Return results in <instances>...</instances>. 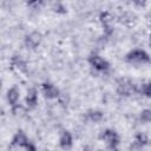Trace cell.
Listing matches in <instances>:
<instances>
[{"mask_svg": "<svg viewBox=\"0 0 151 151\" xmlns=\"http://www.w3.org/2000/svg\"><path fill=\"white\" fill-rule=\"evenodd\" d=\"M25 149H26V151H37V150H35V146H34L32 143H28V144L25 146Z\"/></svg>", "mask_w": 151, "mask_h": 151, "instance_id": "cell-14", "label": "cell"}, {"mask_svg": "<svg viewBox=\"0 0 151 151\" xmlns=\"http://www.w3.org/2000/svg\"><path fill=\"white\" fill-rule=\"evenodd\" d=\"M37 100H38V92L35 88H29L27 91V96H26V104L28 106H34L37 104Z\"/></svg>", "mask_w": 151, "mask_h": 151, "instance_id": "cell-9", "label": "cell"}, {"mask_svg": "<svg viewBox=\"0 0 151 151\" xmlns=\"http://www.w3.org/2000/svg\"><path fill=\"white\" fill-rule=\"evenodd\" d=\"M28 139L26 137V134L24 132H18L15 133V136L13 137V140H12V144L18 146V147H25L27 144H28Z\"/></svg>", "mask_w": 151, "mask_h": 151, "instance_id": "cell-5", "label": "cell"}, {"mask_svg": "<svg viewBox=\"0 0 151 151\" xmlns=\"http://www.w3.org/2000/svg\"><path fill=\"white\" fill-rule=\"evenodd\" d=\"M150 41H151V37H150Z\"/></svg>", "mask_w": 151, "mask_h": 151, "instance_id": "cell-15", "label": "cell"}, {"mask_svg": "<svg viewBox=\"0 0 151 151\" xmlns=\"http://www.w3.org/2000/svg\"><path fill=\"white\" fill-rule=\"evenodd\" d=\"M127 60L133 64H145L150 61V58L143 50H133L127 54Z\"/></svg>", "mask_w": 151, "mask_h": 151, "instance_id": "cell-1", "label": "cell"}, {"mask_svg": "<svg viewBox=\"0 0 151 151\" xmlns=\"http://www.w3.org/2000/svg\"><path fill=\"white\" fill-rule=\"evenodd\" d=\"M88 117H90V119L93 120V122H99V120H101V118H103V113H101L100 111H90Z\"/></svg>", "mask_w": 151, "mask_h": 151, "instance_id": "cell-12", "label": "cell"}, {"mask_svg": "<svg viewBox=\"0 0 151 151\" xmlns=\"http://www.w3.org/2000/svg\"><path fill=\"white\" fill-rule=\"evenodd\" d=\"M59 144L63 149H68L72 145V136L67 131H63L59 138Z\"/></svg>", "mask_w": 151, "mask_h": 151, "instance_id": "cell-7", "label": "cell"}, {"mask_svg": "<svg viewBox=\"0 0 151 151\" xmlns=\"http://www.w3.org/2000/svg\"><path fill=\"white\" fill-rule=\"evenodd\" d=\"M88 61H90L91 66L94 67V68L98 70V71H105V70H107V67H109L107 61H106L104 58H101L100 55H98V54H92V55L90 57Z\"/></svg>", "mask_w": 151, "mask_h": 151, "instance_id": "cell-2", "label": "cell"}, {"mask_svg": "<svg viewBox=\"0 0 151 151\" xmlns=\"http://www.w3.org/2000/svg\"><path fill=\"white\" fill-rule=\"evenodd\" d=\"M40 41H41V34L38 32H32L26 39V45L31 48H34L40 44Z\"/></svg>", "mask_w": 151, "mask_h": 151, "instance_id": "cell-6", "label": "cell"}, {"mask_svg": "<svg viewBox=\"0 0 151 151\" xmlns=\"http://www.w3.org/2000/svg\"><path fill=\"white\" fill-rule=\"evenodd\" d=\"M19 97H20V93H19V90L17 87H12L8 90L7 92V99H8V103L11 105H17L18 100H19Z\"/></svg>", "mask_w": 151, "mask_h": 151, "instance_id": "cell-8", "label": "cell"}, {"mask_svg": "<svg viewBox=\"0 0 151 151\" xmlns=\"http://www.w3.org/2000/svg\"><path fill=\"white\" fill-rule=\"evenodd\" d=\"M42 93L45 94V97L47 99H53V98H57L58 97V90L55 88L54 85L52 84H44L42 85Z\"/></svg>", "mask_w": 151, "mask_h": 151, "instance_id": "cell-4", "label": "cell"}, {"mask_svg": "<svg viewBox=\"0 0 151 151\" xmlns=\"http://www.w3.org/2000/svg\"><path fill=\"white\" fill-rule=\"evenodd\" d=\"M12 66L14 68H17L18 71H25L26 70V64L20 57H17L12 60Z\"/></svg>", "mask_w": 151, "mask_h": 151, "instance_id": "cell-10", "label": "cell"}, {"mask_svg": "<svg viewBox=\"0 0 151 151\" xmlns=\"http://www.w3.org/2000/svg\"><path fill=\"white\" fill-rule=\"evenodd\" d=\"M140 119H142V122H144V123L151 122V111H150V110H144V111L142 112V114H140Z\"/></svg>", "mask_w": 151, "mask_h": 151, "instance_id": "cell-13", "label": "cell"}, {"mask_svg": "<svg viewBox=\"0 0 151 151\" xmlns=\"http://www.w3.org/2000/svg\"><path fill=\"white\" fill-rule=\"evenodd\" d=\"M101 138L104 139V142L110 146V147H116L118 142H119V138L117 136V133L112 130H106L103 134H101Z\"/></svg>", "mask_w": 151, "mask_h": 151, "instance_id": "cell-3", "label": "cell"}, {"mask_svg": "<svg viewBox=\"0 0 151 151\" xmlns=\"http://www.w3.org/2000/svg\"><path fill=\"white\" fill-rule=\"evenodd\" d=\"M142 94L146 96V97H151V83H144L140 84L137 88Z\"/></svg>", "mask_w": 151, "mask_h": 151, "instance_id": "cell-11", "label": "cell"}]
</instances>
